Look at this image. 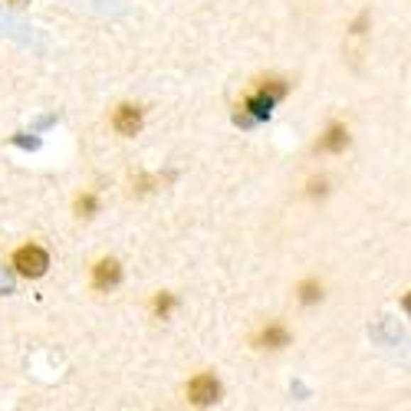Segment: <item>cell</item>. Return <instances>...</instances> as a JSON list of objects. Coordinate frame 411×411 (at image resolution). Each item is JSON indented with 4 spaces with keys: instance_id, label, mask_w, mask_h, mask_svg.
Wrapping results in <instances>:
<instances>
[{
    "instance_id": "1",
    "label": "cell",
    "mask_w": 411,
    "mask_h": 411,
    "mask_svg": "<svg viewBox=\"0 0 411 411\" xmlns=\"http://www.w3.org/2000/svg\"><path fill=\"white\" fill-rule=\"evenodd\" d=\"M13 267H17L20 277H43L46 267H50V257L40 247H20L17 257H13Z\"/></svg>"
},
{
    "instance_id": "2",
    "label": "cell",
    "mask_w": 411,
    "mask_h": 411,
    "mask_svg": "<svg viewBox=\"0 0 411 411\" xmlns=\"http://www.w3.org/2000/svg\"><path fill=\"white\" fill-rule=\"evenodd\" d=\"M191 402L194 405H211L217 402V395H221V388H217V382L211 376H197L194 382H191Z\"/></svg>"
},
{
    "instance_id": "3",
    "label": "cell",
    "mask_w": 411,
    "mask_h": 411,
    "mask_svg": "<svg viewBox=\"0 0 411 411\" xmlns=\"http://www.w3.org/2000/svg\"><path fill=\"white\" fill-rule=\"evenodd\" d=\"M138 126H142V116H138V109H132V106H122L116 112V128L122 135H135L138 132Z\"/></svg>"
},
{
    "instance_id": "4",
    "label": "cell",
    "mask_w": 411,
    "mask_h": 411,
    "mask_svg": "<svg viewBox=\"0 0 411 411\" xmlns=\"http://www.w3.org/2000/svg\"><path fill=\"white\" fill-rule=\"evenodd\" d=\"M112 283H119V263L116 260H102L96 267V286H112Z\"/></svg>"
}]
</instances>
